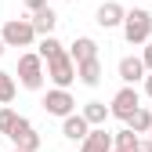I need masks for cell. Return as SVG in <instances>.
<instances>
[{"mask_svg": "<svg viewBox=\"0 0 152 152\" xmlns=\"http://www.w3.org/2000/svg\"><path fill=\"white\" fill-rule=\"evenodd\" d=\"M80 152H112V134H109L105 127L87 130V138L80 141Z\"/></svg>", "mask_w": 152, "mask_h": 152, "instance_id": "11", "label": "cell"}, {"mask_svg": "<svg viewBox=\"0 0 152 152\" xmlns=\"http://www.w3.org/2000/svg\"><path fill=\"white\" fill-rule=\"evenodd\" d=\"M80 116L87 120V127H105V120H109V105H105V102H87Z\"/></svg>", "mask_w": 152, "mask_h": 152, "instance_id": "15", "label": "cell"}, {"mask_svg": "<svg viewBox=\"0 0 152 152\" xmlns=\"http://www.w3.org/2000/svg\"><path fill=\"white\" fill-rule=\"evenodd\" d=\"M138 141H141V138L134 134V130H127V127L112 134V148H120V152H134V148H138Z\"/></svg>", "mask_w": 152, "mask_h": 152, "instance_id": "17", "label": "cell"}, {"mask_svg": "<svg viewBox=\"0 0 152 152\" xmlns=\"http://www.w3.org/2000/svg\"><path fill=\"white\" fill-rule=\"evenodd\" d=\"M123 15H127L123 4H116V0H105V4L94 11V22H98L102 29H116V26H123Z\"/></svg>", "mask_w": 152, "mask_h": 152, "instance_id": "8", "label": "cell"}, {"mask_svg": "<svg viewBox=\"0 0 152 152\" xmlns=\"http://www.w3.org/2000/svg\"><path fill=\"white\" fill-rule=\"evenodd\" d=\"M7 138L15 141L18 152H40V134H36V127H33L26 116H18V120H15V127L7 130Z\"/></svg>", "mask_w": 152, "mask_h": 152, "instance_id": "6", "label": "cell"}, {"mask_svg": "<svg viewBox=\"0 0 152 152\" xmlns=\"http://www.w3.org/2000/svg\"><path fill=\"white\" fill-rule=\"evenodd\" d=\"M145 94L152 98V72H145Z\"/></svg>", "mask_w": 152, "mask_h": 152, "instance_id": "23", "label": "cell"}, {"mask_svg": "<svg viewBox=\"0 0 152 152\" xmlns=\"http://www.w3.org/2000/svg\"><path fill=\"white\" fill-rule=\"evenodd\" d=\"M26 7L36 15V11H40V7H47V0H26Z\"/></svg>", "mask_w": 152, "mask_h": 152, "instance_id": "22", "label": "cell"}, {"mask_svg": "<svg viewBox=\"0 0 152 152\" xmlns=\"http://www.w3.org/2000/svg\"><path fill=\"white\" fill-rule=\"evenodd\" d=\"M148 127H152V109H145V105H141L134 116L127 120V130H134V134H148Z\"/></svg>", "mask_w": 152, "mask_h": 152, "instance_id": "16", "label": "cell"}, {"mask_svg": "<svg viewBox=\"0 0 152 152\" xmlns=\"http://www.w3.org/2000/svg\"><path fill=\"white\" fill-rule=\"evenodd\" d=\"M15 94H18V83H15V76L0 69V105H11V102H15Z\"/></svg>", "mask_w": 152, "mask_h": 152, "instance_id": "18", "label": "cell"}, {"mask_svg": "<svg viewBox=\"0 0 152 152\" xmlns=\"http://www.w3.org/2000/svg\"><path fill=\"white\" fill-rule=\"evenodd\" d=\"M40 105H44L47 116H58V120H65V116H72V112H76V98H72L69 91H58V87H51V91L44 94Z\"/></svg>", "mask_w": 152, "mask_h": 152, "instance_id": "7", "label": "cell"}, {"mask_svg": "<svg viewBox=\"0 0 152 152\" xmlns=\"http://www.w3.org/2000/svg\"><path fill=\"white\" fill-rule=\"evenodd\" d=\"M141 109V94L134 91V87H120L116 94H112V105H109V116H116V120H130L134 112Z\"/></svg>", "mask_w": 152, "mask_h": 152, "instance_id": "5", "label": "cell"}, {"mask_svg": "<svg viewBox=\"0 0 152 152\" xmlns=\"http://www.w3.org/2000/svg\"><path fill=\"white\" fill-rule=\"evenodd\" d=\"M69 4H76V0H69Z\"/></svg>", "mask_w": 152, "mask_h": 152, "instance_id": "27", "label": "cell"}, {"mask_svg": "<svg viewBox=\"0 0 152 152\" xmlns=\"http://www.w3.org/2000/svg\"><path fill=\"white\" fill-rule=\"evenodd\" d=\"M102 58H91V62H80V65H76V80H80V83H87V87H98L102 83Z\"/></svg>", "mask_w": 152, "mask_h": 152, "instance_id": "13", "label": "cell"}, {"mask_svg": "<svg viewBox=\"0 0 152 152\" xmlns=\"http://www.w3.org/2000/svg\"><path fill=\"white\" fill-rule=\"evenodd\" d=\"M44 76H47L58 91H69V83L76 80V65H72V58H69V51H58L54 58H47V62H44Z\"/></svg>", "mask_w": 152, "mask_h": 152, "instance_id": "2", "label": "cell"}, {"mask_svg": "<svg viewBox=\"0 0 152 152\" xmlns=\"http://www.w3.org/2000/svg\"><path fill=\"white\" fill-rule=\"evenodd\" d=\"M11 152H18V148H11Z\"/></svg>", "mask_w": 152, "mask_h": 152, "instance_id": "29", "label": "cell"}, {"mask_svg": "<svg viewBox=\"0 0 152 152\" xmlns=\"http://www.w3.org/2000/svg\"><path fill=\"white\" fill-rule=\"evenodd\" d=\"M116 72H120L123 87H134L138 80H145V65H141V58H138V54H127V58H120Z\"/></svg>", "mask_w": 152, "mask_h": 152, "instance_id": "10", "label": "cell"}, {"mask_svg": "<svg viewBox=\"0 0 152 152\" xmlns=\"http://www.w3.org/2000/svg\"><path fill=\"white\" fill-rule=\"evenodd\" d=\"M15 120H18V112L11 105H0V134H7V130L15 127Z\"/></svg>", "mask_w": 152, "mask_h": 152, "instance_id": "20", "label": "cell"}, {"mask_svg": "<svg viewBox=\"0 0 152 152\" xmlns=\"http://www.w3.org/2000/svg\"><path fill=\"white\" fill-rule=\"evenodd\" d=\"M141 65H145V72H152V40H148L145 51H141Z\"/></svg>", "mask_w": 152, "mask_h": 152, "instance_id": "21", "label": "cell"}, {"mask_svg": "<svg viewBox=\"0 0 152 152\" xmlns=\"http://www.w3.org/2000/svg\"><path fill=\"white\" fill-rule=\"evenodd\" d=\"M65 51H69L72 65H80V62H91V58H98V40H94V36H76V40H72Z\"/></svg>", "mask_w": 152, "mask_h": 152, "instance_id": "9", "label": "cell"}, {"mask_svg": "<svg viewBox=\"0 0 152 152\" xmlns=\"http://www.w3.org/2000/svg\"><path fill=\"white\" fill-rule=\"evenodd\" d=\"M29 26H33V33L36 36H54V26H58V15H54V7L47 4V7H40L33 18H29Z\"/></svg>", "mask_w": 152, "mask_h": 152, "instance_id": "12", "label": "cell"}, {"mask_svg": "<svg viewBox=\"0 0 152 152\" xmlns=\"http://www.w3.org/2000/svg\"><path fill=\"white\" fill-rule=\"evenodd\" d=\"M87 130H91V127H87V120L80 116V112H72V116L62 120V138H69V141H83Z\"/></svg>", "mask_w": 152, "mask_h": 152, "instance_id": "14", "label": "cell"}, {"mask_svg": "<svg viewBox=\"0 0 152 152\" xmlns=\"http://www.w3.org/2000/svg\"><path fill=\"white\" fill-rule=\"evenodd\" d=\"M123 40L134 44V47L152 40V15H148L145 7H134V11L123 15Z\"/></svg>", "mask_w": 152, "mask_h": 152, "instance_id": "1", "label": "cell"}, {"mask_svg": "<svg viewBox=\"0 0 152 152\" xmlns=\"http://www.w3.org/2000/svg\"><path fill=\"white\" fill-rule=\"evenodd\" d=\"M112 152H120V148H112Z\"/></svg>", "mask_w": 152, "mask_h": 152, "instance_id": "28", "label": "cell"}, {"mask_svg": "<svg viewBox=\"0 0 152 152\" xmlns=\"http://www.w3.org/2000/svg\"><path fill=\"white\" fill-rule=\"evenodd\" d=\"M58 51H65L58 36H40V44H36V54H40V62L54 58V54H58Z\"/></svg>", "mask_w": 152, "mask_h": 152, "instance_id": "19", "label": "cell"}, {"mask_svg": "<svg viewBox=\"0 0 152 152\" xmlns=\"http://www.w3.org/2000/svg\"><path fill=\"white\" fill-rule=\"evenodd\" d=\"M4 51H7V47H4V40H0V54H4Z\"/></svg>", "mask_w": 152, "mask_h": 152, "instance_id": "25", "label": "cell"}, {"mask_svg": "<svg viewBox=\"0 0 152 152\" xmlns=\"http://www.w3.org/2000/svg\"><path fill=\"white\" fill-rule=\"evenodd\" d=\"M134 152H152V141H138V148Z\"/></svg>", "mask_w": 152, "mask_h": 152, "instance_id": "24", "label": "cell"}, {"mask_svg": "<svg viewBox=\"0 0 152 152\" xmlns=\"http://www.w3.org/2000/svg\"><path fill=\"white\" fill-rule=\"evenodd\" d=\"M148 134H152V127H148ZM148 141H152V138H148Z\"/></svg>", "mask_w": 152, "mask_h": 152, "instance_id": "26", "label": "cell"}, {"mask_svg": "<svg viewBox=\"0 0 152 152\" xmlns=\"http://www.w3.org/2000/svg\"><path fill=\"white\" fill-rule=\"evenodd\" d=\"M18 83H22L26 91H40L44 87V62H40V54H22L18 58Z\"/></svg>", "mask_w": 152, "mask_h": 152, "instance_id": "4", "label": "cell"}, {"mask_svg": "<svg viewBox=\"0 0 152 152\" xmlns=\"http://www.w3.org/2000/svg\"><path fill=\"white\" fill-rule=\"evenodd\" d=\"M0 40H4V47H33L36 33L29 26V18H7L0 29Z\"/></svg>", "mask_w": 152, "mask_h": 152, "instance_id": "3", "label": "cell"}]
</instances>
